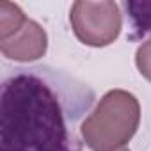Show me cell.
<instances>
[{"label": "cell", "mask_w": 151, "mask_h": 151, "mask_svg": "<svg viewBox=\"0 0 151 151\" xmlns=\"http://www.w3.org/2000/svg\"><path fill=\"white\" fill-rule=\"evenodd\" d=\"M139 123V100L124 89H112L84 121L82 139L93 151H117L126 147Z\"/></svg>", "instance_id": "7a4b0ae2"}, {"label": "cell", "mask_w": 151, "mask_h": 151, "mask_svg": "<svg viewBox=\"0 0 151 151\" xmlns=\"http://www.w3.org/2000/svg\"><path fill=\"white\" fill-rule=\"evenodd\" d=\"M124 7L132 20L130 39L137 41L151 34V0H128Z\"/></svg>", "instance_id": "5b68a950"}, {"label": "cell", "mask_w": 151, "mask_h": 151, "mask_svg": "<svg viewBox=\"0 0 151 151\" xmlns=\"http://www.w3.org/2000/svg\"><path fill=\"white\" fill-rule=\"evenodd\" d=\"M117 151H130L128 147H121V149H117Z\"/></svg>", "instance_id": "ba28073f"}, {"label": "cell", "mask_w": 151, "mask_h": 151, "mask_svg": "<svg viewBox=\"0 0 151 151\" xmlns=\"http://www.w3.org/2000/svg\"><path fill=\"white\" fill-rule=\"evenodd\" d=\"M69 22L77 39L94 48L114 43L119 37L123 27L119 6L112 0L101 2L78 0L71 6Z\"/></svg>", "instance_id": "3957f363"}, {"label": "cell", "mask_w": 151, "mask_h": 151, "mask_svg": "<svg viewBox=\"0 0 151 151\" xmlns=\"http://www.w3.org/2000/svg\"><path fill=\"white\" fill-rule=\"evenodd\" d=\"M94 91L50 66L16 68L0 87V151H82Z\"/></svg>", "instance_id": "6da1fadb"}, {"label": "cell", "mask_w": 151, "mask_h": 151, "mask_svg": "<svg viewBox=\"0 0 151 151\" xmlns=\"http://www.w3.org/2000/svg\"><path fill=\"white\" fill-rule=\"evenodd\" d=\"M29 18L23 14L20 6L13 2H0V41L16 34Z\"/></svg>", "instance_id": "8992f818"}, {"label": "cell", "mask_w": 151, "mask_h": 151, "mask_svg": "<svg viewBox=\"0 0 151 151\" xmlns=\"http://www.w3.org/2000/svg\"><path fill=\"white\" fill-rule=\"evenodd\" d=\"M48 48L46 30L34 20H27L25 25L11 37L0 41V52L4 57L16 62H32L41 59Z\"/></svg>", "instance_id": "277c9868"}, {"label": "cell", "mask_w": 151, "mask_h": 151, "mask_svg": "<svg viewBox=\"0 0 151 151\" xmlns=\"http://www.w3.org/2000/svg\"><path fill=\"white\" fill-rule=\"evenodd\" d=\"M135 64H137L139 73L142 75L146 80L151 82V39L144 41V43L137 48Z\"/></svg>", "instance_id": "52a82bcc"}]
</instances>
